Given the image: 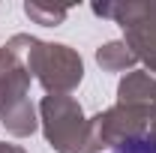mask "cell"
<instances>
[{
  "mask_svg": "<svg viewBox=\"0 0 156 153\" xmlns=\"http://www.w3.org/2000/svg\"><path fill=\"white\" fill-rule=\"evenodd\" d=\"M111 153H156V138L153 135H135V138H126L123 144H117Z\"/></svg>",
  "mask_w": 156,
  "mask_h": 153,
  "instance_id": "obj_1",
  "label": "cell"
}]
</instances>
